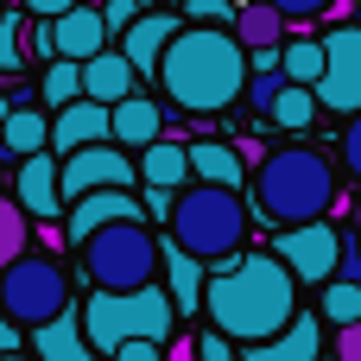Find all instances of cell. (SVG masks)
I'll return each instance as SVG.
<instances>
[{"label": "cell", "mask_w": 361, "mask_h": 361, "mask_svg": "<svg viewBox=\"0 0 361 361\" xmlns=\"http://www.w3.org/2000/svg\"><path fill=\"white\" fill-rule=\"evenodd\" d=\"M298 311V279L279 254H228L222 273L203 279V317L228 343H260L286 330Z\"/></svg>", "instance_id": "obj_1"}, {"label": "cell", "mask_w": 361, "mask_h": 361, "mask_svg": "<svg viewBox=\"0 0 361 361\" xmlns=\"http://www.w3.org/2000/svg\"><path fill=\"white\" fill-rule=\"evenodd\" d=\"M159 82L171 95V108L184 114H222L247 95V51L235 44V32L216 25H178L165 57H159Z\"/></svg>", "instance_id": "obj_2"}, {"label": "cell", "mask_w": 361, "mask_h": 361, "mask_svg": "<svg viewBox=\"0 0 361 361\" xmlns=\"http://www.w3.org/2000/svg\"><path fill=\"white\" fill-rule=\"evenodd\" d=\"M330 203H336V171H330V159L317 146H279V152L260 159L254 209L267 222H286V228L292 222H317V216H330Z\"/></svg>", "instance_id": "obj_3"}, {"label": "cell", "mask_w": 361, "mask_h": 361, "mask_svg": "<svg viewBox=\"0 0 361 361\" xmlns=\"http://www.w3.org/2000/svg\"><path fill=\"white\" fill-rule=\"evenodd\" d=\"M171 241L184 247V254H197V260H228V254H241V241H247V203H241V190H228V184H184V190H171Z\"/></svg>", "instance_id": "obj_4"}, {"label": "cell", "mask_w": 361, "mask_h": 361, "mask_svg": "<svg viewBox=\"0 0 361 361\" xmlns=\"http://www.w3.org/2000/svg\"><path fill=\"white\" fill-rule=\"evenodd\" d=\"M82 336H89L95 355H114L127 336L165 343V336H178V305H171V292H159V279L152 286H133V292L95 286V298L82 305Z\"/></svg>", "instance_id": "obj_5"}, {"label": "cell", "mask_w": 361, "mask_h": 361, "mask_svg": "<svg viewBox=\"0 0 361 361\" xmlns=\"http://www.w3.org/2000/svg\"><path fill=\"white\" fill-rule=\"evenodd\" d=\"M89 286H108V292H133V286H152L159 279V241L146 228V216H121V222H102L82 247H76Z\"/></svg>", "instance_id": "obj_6"}, {"label": "cell", "mask_w": 361, "mask_h": 361, "mask_svg": "<svg viewBox=\"0 0 361 361\" xmlns=\"http://www.w3.org/2000/svg\"><path fill=\"white\" fill-rule=\"evenodd\" d=\"M0 311L25 330L51 324L57 311H70V273L51 254H13L0 267Z\"/></svg>", "instance_id": "obj_7"}, {"label": "cell", "mask_w": 361, "mask_h": 361, "mask_svg": "<svg viewBox=\"0 0 361 361\" xmlns=\"http://www.w3.org/2000/svg\"><path fill=\"white\" fill-rule=\"evenodd\" d=\"M133 178H140V165H133V152L114 146V140L76 146V152L57 159V197H63V203H76V197H89V190H108V184H127V190H133Z\"/></svg>", "instance_id": "obj_8"}, {"label": "cell", "mask_w": 361, "mask_h": 361, "mask_svg": "<svg viewBox=\"0 0 361 361\" xmlns=\"http://www.w3.org/2000/svg\"><path fill=\"white\" fill-rule=\"evenodd\" d=\"M324 114H355L361 108V25H336L324 38V76L311 82Z\"/></svg>", "instance_id": "obj_9"}, {"label": "cell", "mask_w": 361, "mask_h": 361, "mask_svg": "<svg viewBox=\"0 0 361 361\" xmlns=\"http://www.w3.org/2000/svg\"><path fill=\"white\" fill-rule=\"evenodd\" d=\"M273 254L292 267V279H298V286H324V279H336V260H343V235H336L324 216H317V222H292V228H279Z\"/></svg>", "instance_id": "obj_10"}, {"label": "cell", "mask_w": 361, "mask_h": 361, "mask_svg": "<svg viewBox=\"0 0 361 361\" xmlns=\"http://www.w3.org/2000/svg\"><path fill=\"white\" fill-rule=\"evenodd\" d=\"M121 216H146L140 209V197L127 190V184H108V190H89V197H76L70 203V222H63V241L70 247H82L102 222H121Z\"/></svg>", "instance_id": "obj_11"}, {"label": "cell", "mask_w": 361, "mask_h": 361, "mask_svg": "<svg viewBox=\"0 0 361 361\" xmlns=\"http://www.w3.org/2000/svg\"><path fill=\"white\" fill-rule=\"evenodd\" d=\"M95 140H108V102L76 95V102L51 108V152H57V159L76 152V146H95Z\"/></svg>", "instance_id": "obj_12"}, {"label": "cell", "mask_w": 361, "mask_h": 361, "mask_svg": "<svg viewBox=\"0 0 361 361\" xmlns=\"http://www.w3.org/2000/svg\"><path fill=\"white\" fill-rule=\"evenodd\" d=\"M324 317H298L292 311V324L286 330H273V336H260V343H235L241 361H317L324 355V330H317Z\"/></svg>", "instance_id": "obj_13"}, {"label": "cell", "mask_w": 361, "mask_h": 361, "mask_svg": "<svg viewBox=\"0 0 361 361\" xmlns=\"http://www.w3.org/2000/svg\"><path fill=\"white\" fill-rule=\"evenodd\" d=\"M51 38H57V57H95L114 32H108V19H102V6L95 0H76V6H63L57 19H51Z\"/></svg>", "instance_id": "obj_14"}, {"label": "cell", "mask_w": 361, "mask_h": 361, "mask_svg": "<svg viewBox=\"0 0 361 361\" xmlns=\"http://www.w3.org/2000/svg\"><path fill=\"white\" fill-rule=\"evenodd\" d=\"M165 127H171V121H165V108H159L152 95H121V102H108V140L127 146V152L152 146Z\"/></svg>", "instance_id": "obj_15"}, {"label": "cell", "mask_w": 361, "mask_h": 361, "mask_svg": "<svg viewBox=\"0 0 361 361\" xmlns=\"http://www.w3.org/2000/svg\"><path fill=\"white\" fill-rule=\"evenodd\" d=\"M184 25V13H140L127 32H121V51L133 63V76H159V57L171 44V32Z\"/></svg>", "instance_id": "obj_16"}, {"label": "cell", "mask_w": 361, "mask_h": 361, "mask_svg": "<svg viewBox=\"0 0 361 361\" xmlns=\"http://www.w3.org/2000/svg\"><path fill=\"white\" fill-rule=\"evenodd\" d=\"M19 209H25V216H38V222H51V216L63 209L51 146H38V152H25V159H19Z\"/></svg>", "instance_id": "obj_17"}, {"label": "cell", "mask_w": 361, "mask_h": 361, "mask_svg": "<svg viewBox=\"0 0 361 361\" xmlns=\"http://www.w3.org/2000/svg\"><path fill=\"white\" fill-rule=\"evenodd\" d=\"M133 165H140V178L146 184H159V190H184L190 184V146L184 140H152V146H140L133 152Z\"/></svg>", "instance_id": "obj_18"}, {"label": "cell", "mask_w": 361, "mask_h": 361, "mask_svg": "<svg viewBox=\"0 0 361 361\" xmlns=\"http://www.w3.org/2000/svg\"><path fill=\"white\" fill-rule=\"evenodd\" d=\"M228 32H235V44H241L247 57H254V51H279V38H286V13L267 6V0H247V6H235Z\"/></svg>", "instance_id": "obj_19"}, {"label": "cell", "mask_w": 361, "mask_h": 361, "mask_svg": "<svg viewBox=\"0 0 361 361\" xmlns=\"http://www.w3.org/2000/svg\"><path fill=\"white\" fill-rule=\"evenodd\" d=\"M159 273H165V286H171L178 317H197V311H203V267H197V254H184L178 241L159 247Z\"/></svg>", "instance_id": "obj_20"}, {"label": "cell", "mask_w": 361, "mask_h": 361, "mask_svg": "<svg viewBox=\"0 0 361 361\" xmlns=\"http://www.w3.org/2000/svg\"><path fill=\"white\" fill-rule=\"evenodd\" d=\"M82 95H95V102H121V95H133V63H127V51H95V57H82Z\"/></svg>", "instance_id": "obj_21"}, {"label": "cell", "mask_w": 361, "mask_h": 361, "mask_svg": "<svg viewBox=\"0 0 361 361\" xmlns=\"http://www.w3.org/2000/svg\"><path fill=\"white\" fill-rule=\"evenodd\" d=\"M32 349H38V361H95L82 324H76V311H57L51 324H38L32 330Z\"/></svg>", "instance_id": "obj_22"}, {"label": "cell", "mask_w": 361, "mask_h": 361, "mask_svg": "<svg viewBox=\"0 0 361 361\" xmlns=\"http://www.w3.org/2000/svg\"><path fill=\"white\" fill-rule=\"evenodd\" d=\"M317 114H324V108H317V89H311V82H279V89L267 95V108H260V121H273V127H286V133H305Z\"/></svg>", "instance_id": "obj_23"}, {"label": "cell", "mask_w": 361, "mask_h": 361, "mask_svg": "<svg viewBox=\"0 0 361 361\" xmlns=\"http://www.w3.org/2000/svg\"><path fill=\"white\" fill-rule=\"evenodd\" d=\"M190 178H203V184H228V190H241V146H228V140H190Z\"/></svg>", "instance_id": "obj_24"}, {"label": "cell", "mask_w": 361, "mask_h": 361, "mask_svg": "<svg viewBox=\"0 0 361 361\" xmlns=\"http://www.w3.org/2000/svg\"><path fill=\"white\" fill-rule=\"evenodd\" d=\"M0 146H6L13 159L51 146V114H38L32 102H13V108H6V127H0Z\"/></svg>", "instance_id": "obj_25"}, {"label": "cell", "mask_w": 361, "mask_h": 361, "mask_svg": "<svg viewBox=\"0 0 361 361\" xmlns=\"http://www.w3.org/2000/svg\"><path fill=\"white\" fill-rule=\"evenodd\" d=\"M279 70H286V82H317L324 76V38H292L279 51Z\"/></svg>", "instance_id": "obj_26"}, {"label": "cell", "mask_w": 361, "mask_h": 361, "mask_svg": "<svg viewBox=\"0 0 361 361\" xmlns=\"http://www.w3.org/2000/svg\"><path fill=\"white\" fill-rule=\"evenodd\" d=\"M38 89H44V108H63V102H76V95H82V63H76V57H51Z\"/></svg>", "instance_id": "obj_27"}, {"label": "cell", "mask_w": 361, "mask_h": 361, "mask_svg": "<svg viewBox=\"0 0 361 361\" xmlns=\"http://www.w3.org/2000/svg\"><path fill=\"white\" fill-rule=\"evenodd\" d=\"M361 317V286L355 279H324V324H355Z\"/></svg>", "instance_id": "obj_28"}, {"label": "cell", "mask_w": 361, "mask_h": 361, "mask_svg": "<svg viewBox=\"0 0 361 361\" xmlns=\"http://www.w3.org/2000/svg\"><path fill=\"white\" fill-rule=\"evenodd\" d=\"M25 235H32L25 209H19V203H0V267H6L13 254H25Z\"/></svg>", "instance_id": "obj_29"}, {"label": "cell", "mask_w": 361, "mask_h": 361, "mask_svg": "<svg viewBox=\"0 0 361 361\" xmlns=\"http://www.w3.org/2000/svg\"><path fill=\"white\" fill-rule=\"evenodd\" d=\"M19 13H0V76H19L25 70V57H19Z\"/></svg>", "instance_id": "obj_30"}, {"label": "cell", "mask_w": 361, "mask_h": 361, "mask_svg": "<svg viewBox=\"0 0 361 361\" xmlns=\"http://www.w3.org/2000/svg\"><path fill=\"white\" fill-rule=\"evenodd\" d=\"M343 171L361 184V108L349 114V127H343Z\"/></svg>", "instance_id": "obj_31"}, {"label": "cell", "mask_w": 361, "mask_h": 361, "mask_svg": "<svg viewBox=\"0 0 361 361\" xmlns=\"http://www.w3.org/2000/svg\"><path fill=\"white\" fill-rule=\"evenodd\" d=\"M197 361H241V349L222 330H209V336H197Z\"/></svg>", "instance_id": "obj_32"}, {"label": "cell", "mask_w": 361, "mask_h": 361, "mask_svg": "<svg viewBox=\"0 0 361 361\" xmlns=\"http://www.w3.org/2000/svg\"><path fill=\"white\" fill-rule=\"evenodd\" d=\"M114 361H165V343H152V336H127V343L114 349Z\"/></svg>", "instance_id": "obj_33"}, {"label": "cell", "mask_w": 361, "mask_h": 361, "mask_svg": "<svg viewBox=\"0 0 361 361\" xmlns=\"http://www.w3.org/2000/svg\"><path fill=\"white\" fill-rule=\"evenodd\" d=\"M102 19H108V32H127L140 19V0H102Z\"/></svg>", "instance_id": "obj_34"}, {"label": "cell", "mask_w": 361, "mask_h": 361, "mask_svg": "<svg viewBox=\"0 0 361 361\" xmlns=\"http://www.w3.org/2000/svg\"><path fill=\"white\" fill-rule=\"evenodd\" d=\"M184 19H235V0H184Z\"/></svg>", "instance_id": "obj_35"}, {"label": "cell", "mask_w": 361, "mask_h": 361, "mask_svg": "<svg viewBox=\"0 0 361 361\" xmlns=\"http://www.w3.org/2000/svg\"><path fill=\"white\" fill-rule=\"evenodd\" d=\"M267 6H279V13H286V25H298V19H317L330 0H267Z\"/></svg>", "instance_id": "obj_36"}, {"label": "cell", "mask_w": 361, "mask_h": 361, "mask_svg": "<svg viewBox=\"0 0 361 361\" xmlns=\"http://www.w3.org/2000/svg\"><path fill=\"white\" fill-rule=\"evenodd\" d=\"M336 361H361V317L355 324H336Z\"/></svg>", "instance_id": "obj_37"}, {"label": "cell", "mask_w": 361, "mask_h": 361, "mask_svg": "<svg viewBox=\"0 0 361 361\" xmlns=\"http://www.w3.org/2000/svg\"><path fill=\"white\" fill-rule=\"evenodd\" d=\"M165 361H197V336H165Z\"/></svg>", "instance_id": "obj_38"}, {"label": "cell", "mask_w": 361, "mask_h": 361, "mask_svg": "<svg viewBox=\"0 0 361 361\" xmlns=\"http://www.w3.org/2000/svg\"><path fill=\"white\" fill-rule=\"evenodd\" d=\"M19 6H25L32 19H57V13H63V6H76V0H19Z\"/></svg>", "instance_id": "obj_39"}, {"label": "cell", "mask_w": 361, "mask_h": 361, "mask_svg": "<svg viewBox=\"0 0 361 361\" xmlns=\"http://www.w3.org/2000/svg\"><path fill=\"white\" fill-rule=\"evenodd\" d=\"M0 355H19V324L0 311Z\"/></svg>", "instance_id": "obj_40"}, {"label": "cell", "mask_w": 361, "mask_h": 361, "mask_svg": "<svg viewBox=\"0 0 361 361\" xmlns=\"http://www.w3.org/2000/svg\"><path fill=\"white\" fill-rule=\"evenodd\" d=\"M146 209H152V222H165V216H171V190H159V184H152V197H146Z\"/></svg>", "instance_id": "obj_41"}, {"label": "cell", "mask_w": 361, "mask_h": 361, "mask_svg": "<svg viewBox=\"0 0 361 361\" xmlns=\"http://www.w3.org/2000/svg\"><path fill=\"white\" fill-rule=\"evenodd\" d=\"M6 108H13V102H6V95H0V127H6Z\"/></svg>", "instance_id": "obj_42"}, {"label": "cell", "mask_w": 361, "mask_h": 361, "mask_svg": "<svg viewBox=\"0 0 361 361\" xmlns=\"http://www.w3.org/2000/svg\"><path fill=\"white\" fill-rule=\"evenodd\" d=\"M355 247H361V228H355Z\"/></svg>", "instance_id": "obj_43"}, {"label": "cell", "mask_w": 361, "mask_h": 361, "mask_svg": "<svg viewBox=\"0 0 361 361\" xmlns=\"http://www.w3.org/2000/svg\"><path fill=\"white\" fill-rule=\"evenodd\" d=\"M95 6H102V0H95Z\"/></svg>", "instance_id": "obj_44"}]
</instances>
